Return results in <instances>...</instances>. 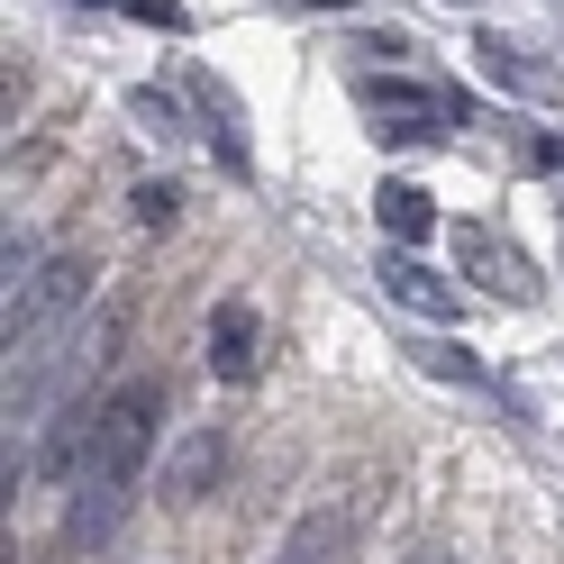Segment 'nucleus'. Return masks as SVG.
<instances>
[{
    "label": "nucleus",
    "mask_w": 564,
    "mask_h": 564,
    "mask_svg": "<svg viewBox=\"0 0 564 564\" xmlns=\"http://www.w3.org/2000/svg\"><path fill=\"white\" fill-rule=\"evenodd\" d=\"M119 328H128L119 310H91V319H64L37 356H19V365H10V419H37V410H55V401L74 410V392L119 356Z\"/></svg>",
    "instance_id": "1"
},
{
    "label": "nucleus",
    "mask_w": 564,
    "mask_h": 564,
    "mask_svg": "<svg viewBox=\"0 0 564 564\" xmlns=\"http://www.w3.org/2000/svg\"><path fill=\"white\" fill-rule=\"evenodd\" d=\"M155 429H164V382H119L110 401H91V455H83V474L91 482H137L147 455H155Z\"/></svg>",
    "instance_id": "2"
},
{
    "label": "nucleus",
    "mask_w": 564,
    "mask_h": 564,
    "mask_svg": "<svg viewBox=\"0 0 564 564\" xmlns=\"http://www.w3.org/2000/svg\"><path fill=\"white\" fill-rule=\"evenodd\" d=\"M83 301H91V264L83 256H46L28 282H10V301H0V346H10V365L37 356L64 319H83Z\"/></svg>",
    "instance_id": "3"
},
{
    "label": "nucleus",
    "mask_w": 564,
    "mask_h": 564,
    "mask_svg": "<svg viewBox=\"0 0 564 564\" xmlns=\"http://www.w3.org/2000/svg\"><path fill=\"white\" fill-rule=\"evenodd\" d=\"M365 110H373V137H392V147H419V137H437V119L465 128L474 100L465 91H419V83H356Z\"/></svg>",
    "instance_id": "4"
},
{
    "label": "nucleus",
    "mask_w": 564,
    "mask_h": 564,
    "mask_svg": "<svg viewBox=\"0 0 564 564\" xmlns=\"http://www.w3.org/2000/svg\"><path fill=\"white\" fill-rule=\"evenodd\" d=\"M346 546H356V501H319L292 538H282L273 564H346Z\"/></svg>",
    "instance_id": "5"
},
{
    "label": "nucleus",
    "mask_w": 564,
    "mask_h": 564,
    "mask_svg": "<svg viewBox=\"0 0 564 564\" xmlns=\"http://www.w3.org/2000/svg\"><path fill=\"white\" fill-rule=\"evenodd\" d=\"M256 337H264L256 310H246V301H219V310H209V373H219V382H246V373H256Z\"/></svg>",
    "instance_id": "6"
},
{
    "label": "nucleus",
    "mask_w": 564,
    "mask_h": 564,
    "mask_svg": "<svg viewBox=\"0 0 564 564\" xmlns=\"http://www.w3.org/2000/svg\"><path fill=\"white\" fill-rule=\"evenodd\" d=\"M455 256H465V264H474V273H482L501 301H528V292H538V273H528V264H519V256H510V246L491 237V228H455Z\"/></svg>",
    "instance_id": "7"
},
{
    "label": "nucleus",
    "mask_w": 564,
    "mask_h": 564,
    "mask_svg": "<svg viewBox=\"0 0 564 564\" xmlns=\"http://www.w3.org/2000/svg\"><path fill=\"white\" fill-rule=\"evenodd\" d=\"M128 491L137 482H74V510H64V538H74V546H91V538H110V528L128 519Z\"/></svg>",
    "instance_id": "8"
},
{
    "label": "nucleus",
    "mask_w": 564,
    "mask_h": 564,
    "mask_svg": "<svg viewBox=\"0 0 564 564\" xmlns=\"http://www.w3.org/2000/svg\"><path fill=\"white\" fill-rule=\"evenodd\" d=\"M382 292H392L401 310H419V319H455V282H437L419 256H392V264H382Z\"/></svg>",
    "instance_id": "9"
},
{
    "label": "nucleus",
    "mask_w": 564,
    "mask_h": 564,
    "mask_svg": "<svg viewBox=\"0 0 564 564\" xmlns=\"http://www.w3.org/2000/svg\"><path fill=\"white\" fill-rule=\"evenodd\" d=\"M373 219L392 228V246H401V256L437 237V209H429V192H419V183H382V192H373Z\"/></svg>",
    "instance_id": "10"
},
{
    "label": "nucleus",
    "mask_w": 564,
    "mask_h": 564,
    "mask_svg": "<svg viewBox=\"0 0 564 564\" xmlns=\"http://www.w3.org/2000/svg\"><path fill=\"white\" fill-rule=\"evenodd\" d=\"M219 455H228V446H219V429H192V437H183V455L164 465V501H200V491L219 482Z\"/></svg>",
    "instance_id": "11"
},
{
    "label": "nucleus",
    "mask_w": 564,
    "mask_h": 564,
    "mask_svg": "<svg viewBox=\"0 0 564 564\" xmlns=\"http://www.w3.org/2000/svg\"><path fill=\"white\" fill-rule=\"evenodd\" d=\"M474 55H482V74L501 83V91H528V64H519V46H510V37H482Z\"/></svg>",
    "instance_id": "12"
},
{
    "label": "nucleus",
    "mask_w": 564,
    "mask_h": 564,
    "mask_svg": "<svg viewBox=\"0 0 564 564\" xmlns=\"http://www.w3.org/2000/svg\"><path fill=\"white\" fill-rule=\"evenodd\" d=\"M173 209H183L173 183H147V192H137V219H147V228H173Z\"/></svg>",
    "instance_id": "13"
},
{
    "label": "nucleus",
    "mask_w": 564,
    "mask_h": 564,
    "mask_svg": "<svg viewBox=\"0 0 564 564\" xmlns=\"http://www.w3.org/2000/svg\"><path fill=\"white\" fill-rule=\"evenodd\" d=\"M137 119H147L155 137H173V128H183V110H173V100H164V91H137Z\"/></svg>",
    "instance_id": "14"
},
{
    "label": "nucleus",
    "mask_w": 564,
    "mask_h": 564,
    "mask_svg": "<svg viewBox=\"0 0 564 564\" xmlns=\"http://www.w3.org/2000/svg\"><path fill=\"white\" fill-rule=\"evenodd\" d=\"M128 10L147 19V28H164V37H183V0H128Z\"/></svg>",
    "instance_id": "15"
},
{
    "label": "nucleus",
    "mask_w": 564,
    "mask_h": 564,
    "mask_svg": "<svg viewBox=\"0 0 564 564\" xmlns=\"http://www.w3.org/2000/svg\"><path fill=\"white\" fill-rule=\"evenodd\" d=\"M429 373H455V382H474V356H455V346H429Z\"/></svg>",
    "instance_id": "16"
},
{
    "label": "nucleus",
    "mask_w": 564,
    "mask_h": 564,
    "mask_svg": "<svg viewBox=\"0 0 564 564\" xmlns=\"http://www.w3.org/2000/svg\"><path fill=\"white\" fill-rule=\"evenodd\" d=\"M410 564H455V555H446V546H419V555H410Z\"/></svg>",
    "instance_id": "17"
}]
</instances>
